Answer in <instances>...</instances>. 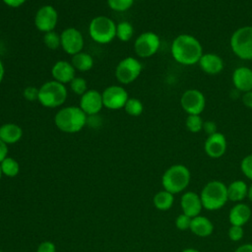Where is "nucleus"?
<instances>
[{
  "mask_svg": "<svg viewBox=\"0 0 252 252\" xmlns=\"http://www.w3.org/2000/svg\"><path fill=\"white\" fill-rule=\"evenodd\" d=\"M170 53L177 63L190 66L198 64L204 52L203 46L197 37L189 33H181L172 40Z\"/></svg>",
  "mask_w": 252,
  "mask_h": 252,
  "instance_id": "nucleus-1",
  "label": "nucleus"
},
{
  "mask_svg": "<svg viewBox=\"0 0 252 252\" xmlns=\"http://www.w3.org/2000/svg\"><path fill=\"white\" fill-rule=\"evenodd\" d=\"M88 115L78 106L61 107L54 115V124L58 130L67 134H75L87 125Z\"/></svg>",
  "mask_w": 252,
  "mask_h": 252,
  "instance_id": "nucleus-2",
  "label": "nucleus"
},
{
  "mask_svg": "<svg viewBox=\"0 0 252 252\" xmlns=\"http://www.w3.org/2000/svg\"><path fill=\"white\" fill-rule=\"evenodd\" d=\"M200 197L204 209L208 211L220 210L228 201L227 185L220 180H211L202 188Z\"/></svg>",
  "mask_w": 252,
  "mask_h": 252,
  "instance_id": "nucleus-3",
  "label": "nucleus"
},
{
  "mask_svg": "<svg viewBox=\"0 0 252 252\" xmlns=\"http://www.w3.org/2000/svg\"><path fill=\"white\" fill-rule=\"evenodd\" d=\"M191 172L184 164L170 165L161 176V185L164 190L178 194L183 192L190 184Z\"/></svg>",
  "mask_w": 252,
  "mask_h": 252,
  "instance_id": "nucleus-4",
  "label": "nucleus"
},
{
  "mask_svg": "<svg viewBox=\"0 0 252 252\" xmlns=\"http://www.w3.org/2000/svg\"><path fill=\"white\" fill-rule=\"evenodd\" d=\"M66 85L54 80L43 83L38 88L37 101L46 108H56L63 105L67 99Z\"/></svg>",
  "mask_w": 252,
  "mask_h": 252,
  "instance_id": "nucleus-5",
  "label": "nucleus"
},
{
  "mask_svg": "<svg viewBox=\"0 0 252 252\" xmlns=\"http://www.w3.org/2000/svg\"><path fill=\"white\" fill-rule=\"evenodd\" d=\"M89 34L98 44L110 43L116 37V24L107 16H96L89 24Z\"/></svg>",
  "mask_w": 252,
  "mask_h": 252,
  "instance_id": "nucleus-6",
  "label": "nucleus"
},
{
  "mask_svg": "<svg viewBox=\"0 0 252 252\" xmlns=\"http://www.w3.org/2000/svg\"><path fill=\"white\" fill-rule=\"evenodd\" d=\"M233 54L242 60H252V26L236 29L229 38Z\"/></svg>",
  "mask_w": 252,
  "mask_h": 252,
  "instance_id": "nucleus-7",
  "label": "nucleus"
},
{
  "mask_svg": "<svg viewBox=\"0 0 252 252\" xmlns=\"http://www.w3.org/2000/svg\"><path fill=\"white\" fill-rule=\"evenodd\" d=\"M143 70V65L139 59L127 56L121 59L115 67V78L121 85H129L136 81Z\"/></svg>",
  "mask_w": 252,
  "mask_h": 252,
  "instance_id": "nucleus-8",
  "label": "nucleus"
},
{
  "mask_svg": "<svg viewBox=\"0 0 252 252\" xmlns=\"http://www.w3.org/2000/svg\"><path fill=\"white\" fill-rule=\"evenodd\" d=\"M160 47V38L154 32L140 33L134 41V51L140 58H149L155 55Z\"/></svg>",
  "mask_w": 252,
  "mask_h": 252,
  "instance_id": "nucleus-9",
  "label": "nucleus"
},
{
  "mask_svg": "<svg viewBox=\"0 0 252 252\" xmlns=\"http://www.w3.org/2000/svg\"><path fill=\"white\" fill-rule=\"evenodd\" d=\"M103 107L109 110H119L124 108V105L130 97L125 88L120 85H111L101 93Z\"/></svg>",
  "mask_w": 252,
  "mask_h": 252,
  "instance_id": "nucleus-10",
  "label": "nucleus"
},
{
  "mask_svg": "<svg viewBox=\"0 0 252 252\" xmlns=\"http://www.w3.org/2000/svg\"><path fill=\"white\" fill-rule=\"evenodd\" d=\"M180 105L188 115H200L205 110L206 97L200 90L189 89L181 94Z\"/></svg>",
  "mask_w": 252,
  "mask_h": 252,
  "instance_id": "nucleus-11",
  "label": "nucleus"
},
{
  "mask_svg": "<svg viewBox=\"0 0 252 252\" xmlns=\"http://www.w3.org/2000/svg\"><path fill=\"white\" fill-rule=\"evenodd\" d=\"M58 19L59 15L57 10L53 6L46 4L37 9L33 22L35 28L39 32L45 33L51 31H55V28L58 24Z\"/></svg>",
  "mask_w": 252,
  "mask_h": 252,
  "instance_id": "nucleus-12",
  "label": "nucleus"
},
{
  "mask_svg": "<svg viewBox=\"0 0 252 252\" xmlns=\"http://www.w3.org/2000/svg\"><path fill=\"white\" fill-rule=\"evenodd\" d=\"M61 48L63 51L71 56L83 51L85 45V39L82 32L74 28L69 27L63 30L60 33Z\"/></svg>",
  "mask_w": 252,
  "mask_h": 252,
  "instance_id": "nucleus-13",
  "label": "nucleus"
},
{
  "mask_svg": "<svg viewBox=\"0 0 252 252\" xmlns=\"http://www.w3.org/2000/svg\"><path fill=\"white\" fill-rule=\"evenodd\" d=\"M79 107L88 116L98 114L103 108L101 93L94 89H89L84 94L80 96Z\"/></svg>",
  "mask_w": 252,
  "mask_h": 252,
  "instance_id": "nucleus-14",
  "label": "nucleus"
},
{
  "mask_svg": "<svg viewBox=\"0 0 252 252\" xmlns=\"http://www.w3.org/2000/svg\"><path fill=\"white\" fill-rule=\"evenodd\" d=\"M227 149V141L225 136L220 132L209 135L204 143V151L211 158H221Z\"/></svg>",
  "mask_w": 252,
  "mask_h": 252,
  "instance_id": "nucleus-15",
  "label": "nucleus"
},
{
  "mask_svg": "<svg viewBox=\"0 0 252 252\" xmlns=\"http://www.w3.org/2000/svg\"><path fill=\"white\" fill-rule=\"evenodd\" d=\"M180 208L182 213L190 218L199 216L204 209L200 194L194 191H186L183 193L180 198Z\"/></svg>",
  "mask_w": 252,
  "mask_h": 252,
  "instance_id": "nucleus-16",
  "label": "nucleus"
},
{
  "mask_svg": "<svg viewBox=\"0 0 252 252\" xmlns=\"http://www.w3.org/2000/svg\"><path fill=\"white\" fill-rule=\"evenodd\" d=\"M51 76L54 81L67 85L76 77V69L71 62L58 60L51 67Z\"/></svg>",
  "mask_w": 252,
  "mask_h": 252,
  "instance_id": "nucleus-17",
  "label": "nucleus"
},
{
  "mask_svg": "<svg viewBox=\"0 0 252 252\" xmlns=\"http://www.w3.org/2000/svg\"><path fill=\"white\" fill-rule=\"evenodd\" d=\"M231 81L234 89L242 94L252 91V69L239 66L232 72Z\"/></svg>",
  "mask_w": 252,
  "mask_h": 252,
  "instance_id": "nucleus-18",
  "label": "nucleus"
},
{
  "mask_svg": "<svg viewBox=\"0 0 252 252\" xmlns=\"http://www.w3.org/2000/svg\"><path fill=\"white\" fill-rule=\"evenodd\" d=\"M198 65L200 66L201 70L208 75H218L223 70L224 67L222 58L213 52L203 53Z\"/></svg>",
  "mask_w": 252,
  "mask_h": 252,
  "instance_id": "nucleus-19",
  "label": "nucleus"
},
{
  "mask_svg": "<svg viewBox=\"0 0 252 252\" xmlns=\"http://www.w3.org/2000/svg\"><path fill=\"white\" fill-rule=\"evenodd\" d=\"M252 216V210L245 203H236L231 207L228 213V220L230 225H245Z\"/></svg>",
  "mask_w": 252,
  "mask_h": 252,
  "instance_id": "nucleus-20",
  "label": "nucleus"
},
{
  "mask_svg": "<svg viewBox=\"0 0 252 252\" xmlns=\"http://www.w3.org/2000/svg\"><path fill=\"white\" fill-rule=\"evenodd\" d=\"M189 230L198 237H208L214 232V223L205 216L192 218Z\"/></svg>",
  "mask_w": 252,
  "mask_h": 252,
  "instance_id": "nucleus-21",
  "label": "nucleus"
},
{
  "mask_svg": "<svg viewBox=\"0 0 252 252\" xmlns=\"http://www.w3.org/2000/svg\"><path fill=\"white\" fill-rule=\"evenodd\" d=\"M23 137V129L20 125L7 122L0 126V139L7 145L18 143Z\"/></svg>",
  "mask_w": 252,
  "mask_h": 252,
  "instance_id": "nucleus-22",
  "label": "nucleus"
},
{
  "mask_svg": "<svg viewBox=\"0 0 252 252\" xmlns=\"http://www.w3.org/2000/svg\"><path fill=\"white\" fill-rule=\"evenodd\" d=\"M248 185L241 179L233 180L227 185V197L228 201L234 203H240L247 198Z\"/></svg>",
  "mask_w": 252,
  "mask_h": 252,
  "instance_id": "nucleus-23",
  "label": "nucleus"
},
{
  "mask_svg": "<svg viewBox=\"0 0 252 252\" xmlns=\"http://www.w3.org/2000/svg\"><path fill=\"white\" fill-rule=\"evenodd\" d=\"M72 65L76 69V71L80 72H88L94 67V58L91 54L81 51L72 56L71 61Z\"/></svg>",
  "mask_w": 252,
  "mask_h": 252,
  "instance_id": "nucleus-24",
  "label": "nucleus"
},
{
  "mask_svg": "<svg viewBox=\"0 0 252 252\" xmlns=\"http://www.w3.org/2000/svg\"><path fill=\"white\" fill-rule=\"evenodd\" d=\"M154 206L159 211H167L169 210L174 203V194L166 191L160 190L158 191L153 199Z\"/></svg>",
  "mask_w": 252,
  "mask_h": 252,
  "instance_id": "nucleus-25",
  "label": "nucleus"
},
{
  "mask_svg": "<svg viewBox=\"0 0 252 252\" xmlns=\"http://www.w3.org/2000/svg\"><path fill=\"white\" fill-rule=\"evenodd\" d=\"M134 34V28L130 22L122 21L116 24V38L122 42L129 41Z\"/></svg>",
  "mask_w": 252,
  "mask_h": 252,
  "instance_id": "nucleus-26",
  "label": "nucleus"
},
{
  "mask_svg": "<svg viewBox=\"0 0 252 252\" xmlns=\"http://www.w3.org/2000/svg\"><path fill=\"white\" fill-rule=\"evenodd\" d=\"M0 167L2 173L8 177H15L20 172V164L19 162L11 157H7L0 162Z\"/></svg>",
  "mask_w": 252,
  "mask_h": 252,
  "instance_id": "nucleus-27",
  "label": "nucleus"
},
{
  "mask_svg": "<svg viewBox=\"0 0 252 252\" xmlns=\"http://www.w3.org/2000/svg\"><path fill=\"white\" fill-rule=\"evenodd\" d=\"M124 111L133 117L140 116L144 111L143 102L137 97H129L124 105Z\"/></svg>",
  "mask_w": 252,
  "mask_h": 252,
  "instance_id": "nucleus-28",
  "label": "nucleus"
},
{
  "mask_svg": "<svg viewBox=\"0 0 252 252\" xmlns=\"http://www.w3.org/2000/svg\"><path fill=\"white\" fill-rule=\"evenodd\" d=\"M204 120L201 115L189 114L185 119V127L191 133H199L203 130Z\"/></svg>",
  "mask_w": 252,
  "mask_h": 252,
  "instance_id": "nucleus-29",
  "label": "nucleus"
},
{
  "mask_svg": "<svg viewBox=\"0 0 252 252\" xmlns=\"http://www.w3.org/2000/svg\"><path fill=\"white\" fill-rule=\"evenodd\" d=\"M42 39H43L44 45L50 50H56L59 47H61L60 33L56 32L55 31H51L43 33Z\"/></svg>",
  "mask_w": 252,
  "mask_h": 252,
  "instance_id": "nucleus-30",
  "label": "nucleus"
},
{
  "mask_svg": "<svg viewBox=\"0 0 252 252\" xmlns=\"http://www.w3.org/2000/svg\"><path fill=\"white\" fill-rule=\"evenodd\" d=\"M69 87L74 94L80 96L89 90L86 79H84L83 77H77V76L69 83Z\"/></svg>",
  "mask_w": 252,
  "mask_h": 252,
  "instance_id": "nucleus-31",
  "label": "nucleus"
},
{
  "mask_svg": "<svg viewBox=\"0 0 252 252\" xmlns=\"http://www.w3.org/2000/svg\"><path fill=\"white\" fill-rule=\"evenodd\" d=\"M107 6L114 12H126L134 4V0H106Z\"/></svg>",
  "mask_w": 252,
  "mask_h": 252,
  "instance_id": "nucleus-32",
  "label": "nucleus"
},
{
  "mask_svg": "<svg viewBox=\"0 0 252 252\" xmlns=\"http://www.w3.org/2000/svg\"><path fill=\"white\" fill-rule=\"evenodd\" d=\"M240 170L246 178L252 181V154L245 156L241 159Z\"/></svg>",
  "mask_w": 252,
  "mask_h": 252,
  "instance_id": "nucleus-33",
  "label": "nucleus"
},
{
  "mask_svg": "<svg viewBox=\"0 0 252 252\" xmlns=\"http://www.w3.org/2000/svg\"><path fill=\"white\" fill-rule=\"evenodd\" d=\"M191 220L192 218L188 217L185 214H180L176 217L175 219V226L177 227V229L181 230V231H185L188 230L190 228V224H191Z\"/></svg>",
  "mask_w": 252,
  "mask_h": 252,
  "instance_id": "nucleus-34",
  "label": "nucleus"
},
{
  "mask_svg": "<svg viewBox=\"0 0 252 252\" xmlns=\"http://www.w3.org/2000/svg\"><path fill=\"white\" fill-rule=\"evenodd\" d=\"M227 235L231 241H234V242L240 241L244 236L243 226L230 225V227L228 228V231H227Z\"/></svg>",
  "mask_w": 252,
  "mask_h": 252,
  "instance_id": "nucleus-35",
  "label": "nucleus"
},
{
  "mask_svg": "<svg viewBox=\"0 0 252 252\" xmlns=\"http://www.w3.org/2000/svg\"><path fill=\"white\" fill-rule=\"evenodd\" d=\"M23 96L28 101H34L37 100L38 96V88L33 86H28L23 91Z\"/></svg>",
  "mask_w": 252,
  "mask_h": 252,
  "instance_id": "nucleus-36",
  "label": "nucleus"
},
{
  "mask_svg": "<svg viewBox=\"0 0 252 252\" xmlns=\"http://www.w3.org/2000/svg\"><path fill=\"white\" fill-rule=\"evenodd\" d=\"M36 252H56V247L51 241H43L38 245Z\"/></svg>",
  "mask_w": 252,
  "mask_h": 252,
  "instance_id": "nucleus-37",
  "label": "nucleus"
},
{
  "mask_svg": "<svg viewBox=\"0 0 252 252\" xmlns=\"http://www.w3.org/2000/svg\"><path fill=\"white\" fill-rule=\"evenodd\" d=\"M203 131H205L208 134V136H209L211 134H214V133L218 132V126H217V124L214 121L207 120V121H204Z\"/></svg>",
  "mask_w": 252,
  "mask_h": 252,
  "instance_id": "nucleus-38",
  "label": "nucleus"
},
{
  "mask_svg": "<svg viewBox=\"0 0 252 252\" xmlns=\"http://www.w3.org/2000/svg\"><path fill=\"white\" fill-rule=\"evenodd\" d=\"M242 103L249 109H252V91L246 92L241 96Z\"/></svg>",
  "mask_w": 252,
  "mask_h": 252,
  "instance_id": "nucleus-39",
  "label": "nucleus"
},
{
  "mask_svg": "<svg viewBox=\"0 0 252 252\" xmlns=\"http://www.w3.org/2000/svg\"><path fill=\"white\" fill-rule=\"evenodd\" d=\"M2 2L10 8H19L23 6L27 0H2Z\"/></svg>",
  "mask_w": 252,
  "mask_h": 252,
  "instance_id": "nucleus-40",
  "label": "nucleus"
},
{
  "mask_svg": "<svg viewBox=\"0 0 252 252\" xmlns=\"http://www.w3.org/2000/svg\"><path fill=\"white\" fill-rule=\"evenodd\" d=\"M8 157V145L0 139V162Z\"/></svg>",
  "mask_w": 252,
  "mask_h": 252,
  "instance_id": "nucleus-41",
  "label": "nucleus"
},
{
  "mask_svg": "<svg viewBox=\"0 0 252 252\" xmlns=\"http://www.w3.org/2000/svg\"><path fill=\"white\" fill-rule=\"evenodd\" d=\"M234 252H252V243H244L238 246Z\"/></svg>",
  "mask_w": 252,
  "mask_h": 252,
  "instance_id": "nucleus-42",
  "label": "nucleus"
},
{
  "mask_svg": "<svg viewBox=\"0 0 252 252\" xmlns=\"http://www.w3.org/2000/svg\"><path fill=\"white\" fill-rule=\"evenodd\" d=\"M4 76H5V67H4L3 62L0 60V84L2 83V81L4 79Z\"/></svg>",
  "mask_w": 252,
  "mask_h": 252,
  "instance_id": "nucleus-43",
  "label": "nucleus"
},
{
  "mask_svg": "<svg viewBox=\"0 0 252 252\" xmlns=\"http://www.w3.org/2000/svg\"><path fill=\"white\" fill-rule=\"evenodd\" d=\"M247 198L249 199L250 202H252V183L250 186H248V193H247Z\"/></svg>",
  "mask_w": 252,
  "mask_h": 252,
  "instance_id": "nucleus-44",
  "label": "nucleus"
},
{
  "mask_svg": "<svg viewBox=\"0 0 252 252\" xmlns=\"http://www.w3.org/2000/svg\"><path fill=\"white\" fill-rule=\"evenodd\" d=\"M181 252H201V251L198 249H195V248H185Z\"/></svg>",
  "mask_w": 252,
  "mask_h": 252,
  "instance_id": "nucleus-45",
  "label": "nucleus"
},
{
  "mask_svg": "<svg viewBox=\"0 0 252 252\" xmlns=\"http://www.w3.org/2000/svg\"><path fill=\"white\" fill-rule=\"evenodd\" d=\"M2 175H3V173H2V170H1V167H0V179H1Z\"/></svg>",
  "mask_w": 252,
  "mask_h": 252,
  "instance_id": "nucleus-46",
  "label": "nucleus"
},
{
  "mask_svg": "<svg viewBox=\"0 0 252 252\" xmlns=\"http://www.w3.org/2000/svg\"><path fill=\"white\" fill-rule=\"evenodd\" d=\"M0 252H3V251H2V250H0Z\"/></svg>",
  "mask_w": 252,
  "mask_h": 252,
  "instance_id": "nucleus-47",
  "label": "nucleus"
}]
</instances>
